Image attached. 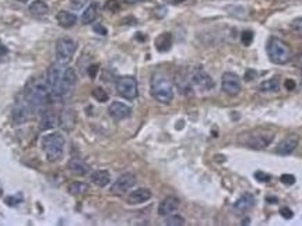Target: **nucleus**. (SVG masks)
I'll return each mask as SVG.
<instances>
[{
    "instance_id": "nucleus-15",
    "label": "nucleus",
    "mask_w": 302,
    "mask_h": 226,
    "mask_svg": "<svg viewBox=\"0 0 302 226\" xmlns=\"http://www.w3.org/2000/svg\"><path fill=\"white\" fill-rule=\"evenodd\" d=\"M300 144V137L297 134H290L288 137H285L283 141L278 144V147L276 148V152L278 155H290L293 154L294 151L297 150Z\"/></svg>"
},
{
    "instance_id": "nucleus-10",
    "label": "nucleus",
    "mask_w": 302,
    "mask_h": 226,
    "mask_svg": "<svg viewBox=\"0 0 302 226\" xmlns=\"http://www.w3.org/2000/svg\"><path fill=\"white\" fill-rule=\"evenodd\" d=\"M190 83L196 88L201 90V91H210L211 88H214L213 78L200 67H196V68L192 70V73H190Z\"/></svg>"
},
{
    "instance_id": "nucleus-11",
    "label": "nucleus",
    "mask_w": 302,
    "mask_h": 226,
    "mask_svg": "<svg viewBox=\"0 0 302 226\" xmlns=\"http://www.w3.org/2000/svg\"><path fill=\"white\" fill-rule=\"evenodd\" d=\"M134 183H136V176L132 175V173H125L112 184L111 193L115 194V195H122L126 192H129L134 186Z\"/></svg>"
},
{
    "instance_id": "nucleus-9",
    "label": "nucleus",
    "mask_w": 302,
    "mask_h": 226,
    "mask_svg": "<svg viewBox=\"0 0 302 226\" xmlns=\"http://www.w3.org/2000/svg\"><path fill=\"white\" fill-rule=\"evenodd\" d=\"M221 88L229 97H236L241 92V90H242L241 78L235 73L226 71V73L223 74V78H221Z\"/></svg>"
},
{
    "instance_id": "nucleus-21",
    "label": "nucleus",
    "mask_w": 302,
    "mask_h": 226,
    "mask_svg": "<svg viewBox=\"0 0 302 226\" xmlns=\"http://www.w3.org/2000/svg\"><path fill=\"white\" fill-rule=\"evenodd\" d=\"M253 205H255V197H253L252 194H249V193H246V194H243V195H241V197L236 200V202L234 204V208L236 209L238 212H246V211H249Z\"/></svg>"
},
{
    "instance_id": "nucleus-16",
    "label": "nucleus",
    "mask_w": 302,
    "mask_h": 226,
    "mask_svg": "<svg viewBox=\"0 0 302 226\" xmlns=\"http://www.w3.org/2000/svg\"><path fill=\"white\" fill-rule=\"evenodd\" d=\"M56 125H59L58 115H56L53 110H50V109H43V110H42L41 119H39V125H38L39 130H41V131L50 130V129H53Z\"/></svg>"
},
{
    "instance_id": "nucleus-18",
    "label": "nucleus",
    "mask_w": 302,
    "mask_h": 226,
    "mask_svg": "<svg viewBox=\"0 0 302 226\" xmlns=\"http://www.w3.org/2000/svg\"><path fill=\"white\" fill-rule=\"evenodd\" d=\"M151 195H152V194H151V192L149 189H144V187H142V189H136L134 192H132L129 194L127 202H129L130 205H139V204H143V202L150 200Z\"/></svg>"
},
{
    "instance_id": "nucleus-6",
    "label": "nucleus",
    "mask_w": 302,
    "mask_h": 226,
    "mask_svg": "<svg viewBox=\"0 0 302 226\" xmlns=\"http://www.w3.org/2000/svg\"><path fill=\"white\" fill-rule=\"evenodd\" d=\"M66 65L53 63L50 65L46 73V83L49 87L52 100H62V85H63V75H65Z\"/></svg>"
},
{
    "instance_id": "nucleus-24",
    "label": "nucleus",
    "mask_w": 302,
    "mask_h": 226,
    "mask_svg": "<svg viewBox=\"0 0 302 226\" xmlns=\"http://www.w3.org/2000/svg\"><path fill=\"white\" fill-rule=\"evenodd\" d=\"M172 46V35L169 32H162L155 39V48L158 52H168Z\"/></svg>"
},
{
    "instance_id": "nucleus-3",
    "label": "nucleus",
    "mask_w": 302,
    "mask_h": 226,
    "mask_svg": "<svg viewBox=\"0 0 302 226\" xmlns=\"http://www.w3.org/2000/svg\"><path fill=\"white\" fill-rule=\"evenodd\" d=\"M65 137L62 133H50L43 135L41 140V147L49 162H56L62 158L65 151Z\"/></svg>"
},
{
    "instance_id": "nucleus-26",
    "label": "nucleus",
    "mask_w": 302,
    "mask_h": 226,
    "mask_svg": "<svg viewBox=\"0 0 302 226\" xmlns=\"http://www.w3.org/2000/svg\"><path fill=\"white\" fill-rule=\"evenodd\" d=\"M67 167H69V170L76 176H84L88 172V166L84 163L83 161H80V159H72V161L67 163Z\"/></svg>"
},
{
    "instance_id": "nucleus-42",
    "label": "nucleus",
    "mask_w": 302,
    "mask_h": 226,
    "mask_svg": "<svg viewBox=\"0 0 302 226\" xmlns=\"http://www.w3.org/2000/svg\"><path fill=\"white\" fill-rule=\"evenodd\" d=\"M182 1H185V0H172V3H175V4H179V3H182Z\"/></svg>"
},
{
    "instance_id": "nucleus-39",
    "label": "nucleus",
    "mask_w": 302,
    "mask_h": 226,
    "mask_svg": "<svg viewBox=\"0 0 302 226\" xmlns=\"http://www.w3.org/2000/svg\"><path fill=\"white\" fill-rule=\"evenodd\" d=\"M94 30H95V31H97V32L98 33H101V35H107V32H108V31H107V28H105V27H102V25H95V27H94Z\"/></svg>"
},
{
    "instance_id": "nucleus-14",
    "label": "nucleus",
    "mask_w": 302,
    "mask_h": 226,
    "mask_svg": "<svg viewBox=\"0 0 302 226\" xmlns=\"http://www.w3.org/2000/svg\"><path fill=\"white\" fill-rule=\"evenodd\" d=\"M31 106L28 105V102L25 100L24 95L17 100V105L14 110H13V119L16 123H24L25 120L28 119V116L31 115Z\"/></svg>"
},
{
    "instance_id": "nucleus-25",
    "label": "nucleus",
    "mask_w": 302,
    "mask_h": 226,
    "mask_svg": "<svg viewBox=\"0 0 302 226\" xmlns=\"http://www.w3.org/2000/svg\"><path fill=\"white\" fill-rule=\"evenodd\" d=\"M48 11H49V7L43 0H34L33 3L30 4V13L35 17L46 16Z\"/></svg>"
},
{
    "instance_id": "nucleus-29",
    "label": "nucleus",
    "mask_w": 302,
    "mask_h": 226,
    "mask_svg": "<svg viewBox=\"0 0 302 226\" xmlns=\"http://www.w3.org/2000/svg\"><path fill=\"white\" fill-rule=\"evenodd\" d=\"M92 97H94V99H97L98 102H107L109 99L107 91L104 88H101V87H95L92 90Z\"/></svg>"
},
{
    "instance_id": "nucleus-41",
    "label": "nucleus",
    "mask_w": 302,
    "mask_h": 226,
    "mask_svg": "<svg viewBox=\"0 0 302 226\" xmlns=\"http://www.w3.org/2000/svg\"><path fill=\"white\" fill-rule=\"evenodd\" d=\"M127 3H143V1H150V0H126Z\"/></svg>"
},
{
    "instance_id": "nucleus-36",
    "label": "nucleus",
    "mask_w": 302,
    "mask_h": 226,
    "mask_svg": "<svg viewBox=\"0 0 302 226\" xmlns=\"http://www.w3.org/2000/svg\"><path fill=\"white\" fill-rule=\"evenodd\" d=\"M280 214L283 215V217L285 218V219H290V218H293V211L290 208H287V207H284V208H281V211H280Z\"/></svg>"
},
{
    "instance_id": "nucleus-1",
    "label": "nucleus",
    "mask_w": 302,
    "mask_h": 226,
    "mask_svg": "<svg viewBox=\"0 0 302 226\" xmlns=\"http://www.w3.org/2000/svg\"><path fill=\"white\" fill-rule=\"evenodd\" d=\"M23 95L33 109V112L46 109V106L52 102V95H50L48 83L46 80H42L39 77H34L28 81Z\"/></svg>"
},
{
    "instance_id": "nucleus-37",
    "label": "nucleus",
    "mask_w": 302,
    "mask_h": 226,
    "mask_svg": "<svg viewBox=\"0 0 302 226\" xmlns=\"http://www.w3.org/2000/svg\"><path fill=\"white\" fill-rule=\"evenodd\" d=\"M256 179L260 180V182H268V180H270V176L264 175V173L259 172V173H256Z\"/></svg>"
},
{
    "instance_id": "nucleus-4",
    "label": "nucleus",
    "mask_w": 302,
    "mask_h": 226,
    "mask_svg": "<svg viewBox=\"0 0 302 226\" xmlns=\"http://www.w3.org/2000/svg\"><path fill=\"white\" fill-rule=\"evenodd\" d=\"M151 95L161 103H169L174 99V87L167 77L161 74L152 75L151 78Z\"/></svg>"
},
{
    "instance_id": "nucleus-5",
    "label": "nucleus",
    "mask_w": 302,
    "mask_h": 226,
    "mask_svg": "<svg viewBox=\"0 0 302 226\" xmlns=\"http://www.w3.org/2000/svg\"><path fill=\"white\" fill-rule=\"evenodd\" d=\"M267 55L274 65H285L293 58V50L280 38L271 36L267 42Z\"/></svg>"
},
{
    "instance_id": "nucleus-20",
    "label": "nucleus",
    "mask_w": 302,
    "mask_h": 226,
    "mask_svg": "<svg viewBox=\"0 0 302 226\" xmlns=\"http://www.w3.org/2000/svg\"><path fill=\"white\" fill-rule=\"evenodd\" d=\"M98 16V3L97 1H91L87 7L84 8L83 14H81V23L84 25L91 24L95 21V18Z\"/></svg>"
},
{
    "instance_id": "nucleus-28",
    "label": "nucleus",
    "mask_w": 302,
    "mask_h": 226,
    "mask_svg": "<svg viewBox=\"0 0 302 226\" xmlns=\"http://www.w3.org/2000/svg\"><path fill=\"white\" fill-rule=\"evenodd\" d=\"M87 190H88V186L85 183H81V182H73L67 186V192L72 195H80V194H84Z\"/></svg>"
},
{
    "instance_id": "nucleus-44",
    "label": "nucleus",
    "mask_w": 302,
    "mask_h": 226,
    "mask_svg": "<svg viewBox=\"0 0 302 226\" xmlns=\"http://www.w3.org/2000/svg\"><path fill=\"white\" fill-rule=\"evenodd\" d=\"M301 71H302V65H301Z\"/></svg>"
},
{
    "instance_id": "nucleus-13",
    "label": "nucleus",
    "mask_w": 302,
    "mask_h": 226,
    "mask_svg": "<svg viewBox=\"0 0 302 226\" xmlns=\"http://www.w3.org/2000/svg\"><path fill=\"white\" fill-rule=\"evenodd\" d=\"M108 113L109 116L112 117V119H115V120H123V119H127V117L132 115V108L127 106L123 102L115 100V102H112L109 105Z\"/></svg>"
},
{
    "instance_id": "nucleus-27",
    "label": "nucleus",
    "mask_w": 302,
    "mask_h": 226,
    "mask_svg": "<svg viewBox=\"0 0 302 226\" xmlns=\"http://www.w3.org/2000/svg\"><path fill=\"white\" fill-rule=\"evenodd\" d=\"M259 90L262 92H277L280 90V81L277 78H270L260 84Z\"/></svg>"
},
{
    "instance_id": "nucleus-33",
    "label": "nucleus",
    "mask_w": 302,
    "mask_h": 226,
    "mask_svg": "<svg viewBox=\"0 0 302 226\" xmlns=\"http://www.w3.org/2000/svg\"><path fill=\"white\" fill-rule=\"evenodd\" d=\"M291 28H293L294 31H295V33L302 35V18H297V20H294L293 24H291Z\"/></svg>"
},
{
    "instance_id": "nucleus-35",
    "label": "nucleus",
    "mask_w": 302,
    "mask_h": 226,
    "mask_svg": "<svg viewBox=\"0 0 302 226\" xmlns=\"http://www.w3.org/2000/svg\"><path fill=\"white\" fill-rule=\"evenodd\" d=\"M280 180H281V183L284 184H294L295 183V176L294 175H283L281 177H280Z\"/></svg>"
},
{
    "instance_id": "nucleus-23",
    "label": "nucleus",
    "mask_w": 302,
    "mask_h": 226,
    "mask_svg": "<svg viewBox=\"0 0 302 226\" xmlns=\"http://www.w3.org/2000/svg\"><path fill=\"white\" fill-rule=\"evenodd\" d=\"M91 182L98 187H107L109 182H111V173L108 170H104V169L95 170L91 175Z\"/></svg>"
},
{
    "instance_id": "nucleus-22",
    "label": "nucleus",
    "mask_w": 302,
    "mask_h": 226,
    "mask_svg": "<svg viewBox=\"0 0 302 226\" xmlns=\"http://www.w3.org/2000/svg\"><path fill=\"white\" fill-rule=\"evenodd\" d=\"M56 21H58L59 25L63 27V28H72V27H75L76 23H77V17H76V14H73V13H70V11L62 10V11H59L58 16H56Z\"/></svg>"
},
{
    "instance_id": "nucleus-17",
    "label": "nucleus",
    "mask_w": 302,
    "mask_h": 226,
    "mask_svg": "<svg viewBox=\"0 0 302 226\" xmlns=\"http://www.w3.org/2000/svg\"><path fill=\"white\" fill-rule=\"evenodd\" d=\"M179 208V200L176 197H167L159 202L158 214L161 217H168Z\"/></svg>"
},
{
    "instance_id": "nucleus-19",
    "label": "nucleus",
    "mask_w": 302,
    "mask_h": 226,
    "mask_svg": "<svg viewBox=\"0 0 302 226\" xmlns=\"http://www.w3.org/2000/svg\"><path fill=\"white\" fill-rule=\"evenodd\" d=\"M76 125V115L75 112L72 109H63V112L60 113L59 116V126L66 130V131H70L73 130V127Z\"/></svg>"
},
{
    "instance_id": "nucleus-7",
    "label": "nucleus",
    "mask_w": 302,
    "mask_h": 226,
    "mask_svg": "<svg viewBox=\"0 0 302 226\" xmlns=\"http://www.w3.org/2000/svg\"><path fill=\"white\" fill-rule=\"evenodd\" d=\"M56 62L60 65H69L72 62V59L75 56L76 50H77V43L69 36H63L59 38L56 41Z\"/></svg>"
},
{
    "instance_id": "nucleus-2",
    "label": "nucleus",
    "mask_w": 302,
    "mask_h": 226,
    "mask_svg": "<svg viewBox=\"0 0 302 226\" xmlns=\"http://www.w3.org/2000/svg\"><path fill=\"white\" fill-rule=\"evenodd\" d=\"M273 138H274L273 131L260 127V129L246 131L242 135H239V142L245 147H249L253 150H264L266 147L270 145V142L273 141Z\"/></svg>"
},
{
    "instance_id": "nucleus-12",
    "label": "nucleus",
    "mask_w": 302,
    "mask_h": 226,
    "mask_svg": "<svg viewBox=\"0 0 302 226\" xmlns=\"http://www.w3.org/2000/svg\"><path fill=\"white\" fill-rule=\"evenodd\" d=\"M76 84H77L76 70L72 67H66L65 75H63V85H62V99H67L69 97H72V94L76 88Z\"/></svg>"
},
{
    "instance_id": "nucleus-8",
    "label": "nucleus",
    "mask_w": 302,
    "mask_h": 226,
    "mask_svg": "<svg viewBox=\"0 0 302 226\" xmlns=\"http://www.w3.org/2000/svg\"><path fill=\"white\" fill-rule=\"evenodd\" d=\"M115 87H116L117 94H119L122 98H125V99L133 100L136 99L137 95H139L137 81H136V78L132 77V75H125V77L117 78Z\"/></svg>"
},
{
    "instance_id": "nucleus-43",
    "label": "nucleus",
    "mask_w": 302,
    "mask_h": 226,
    "mask_svg": "<svg viewBox=\"0 0 302 226\" xmlns=\"http://www.w3.org/2000/svg\"><path fill=\"white\" fill-rule=\"evenodd\" d=\"M246 224H248V225H249V218H248V219H243L242 225H246Z\"/></svg>"
},
{
    "instance_id": "nucleus-30",
    "label": "nucleus",
    "mask_w": 302,
    "mask_h": 226,
    "mask_svg": "<svg viewBox=\"0 0 302 226\" xmlns=\"http://www.w3.org/2000/svg\"><path fill=\"white\" fill-rule=\"evenodd\" d=\"M185 224V219L181 215H168L165 219V225L168 226H181Z\"/></svg>"
},
{
    "instance_id": "nucleus-31",
    "label": "nucleus",
    "mask_w": 302,
    "mask_h": 226,
    "mask_svg": "<svg viewBox=\"0 0 302 226\" xmlns=\"http://www.w3.org/2000/svg\"><path fill=\"white\" fill-rule=\"evenodd\" d=\"M21 194H18V195H11V197H7L6 200H4V202L7 204V205H11V207H14V205H17V204H20L21 202Z\"/></svg>"
},
{
    "instance_id": "nucleus-32",
    "label": "nucleus",
    "mask_w": 302,
    "mask_h": 226,
    "mask_svg": "<svg viewBox=\"0 0 302 226\" xmlns=\"http://www.w3.org/2000/svg\"><path fill=\"white\" fill-rule=\"evenodd\" d=\"M120 8V4L117 3L116 0H108L107 3H105V10H108V11H117Z\"/></svg>"
},
{
    "instance_id": "nucleus-34",
    "label": "nucleus",
    "mask_w": 302,
    "mask_h": 226,
    "mask_svg": "<svg viewBox=\"0 0 302 226\" xmlns=\"http://www.w3.org/2000/svg\"><path fill=\"white\" fill-rule=\"evenodd\" d=\"M252 39H253V33L252 31H243L242 32V43L243 45H251Z\"/></svg>"
},
{
    "instance_id": "nucleus-40",
    "label": "nucleus",
    "mask_w": 302,
    "mask_h": 226,
    "mask_svg": "<svg viewBox=\"0 0 302 226\" xmlns=\"http://www.w3.org/2000/svg\"><path fill=\"white\" fill-rule=\"evenodd\" d=\"M285 88L287 90H294L295 88V81H293V80H285Z\"/></svg>"
},
{
    "instance_id": "nucleus-38",
    "label": "nucleus",
    "mask_w": 302,
    "mask_h": 226,
    "mask_svg": "<svg viewBox=\"0 0 302 226\" xmlns=\"http://www.w3.org/2000/svg\"><path fill=\"white\" fill-rule=\"evenodd\" d=\"M97 71H98V65H92V66L88 68V73H90V77H91V78H95Z\"/></svg>"
}]
</instances>
